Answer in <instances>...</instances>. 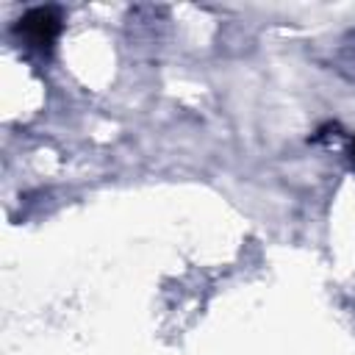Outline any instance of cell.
I'll use <instances>...</instances> for the list:
<instances>
[{
	"label": "cell",
	"mask_w": 355,
	"mask_h": 355,
	"mask_svg": "<svg viewBox=\"0 0 355 355\" xmlns=\"http://www.w3.org/2000/svg\"><path fill=\"white\" fill-rule=\"evenodd\" d=\"M17 33L22 36V42L33 50H50L53 42L58 39L61 33V14L58 8L53 6H39V8H31L22 14L19 25H17Z\"/></svg>",
	"instance_id": "cell-1"
},
{
	"label": "cell",
	"mask_w": 355,
	"mask_h": 355,
	"mask_svg": "<svg viewBox=\"0 0 355 355\" xmlns=\"http://www.w3.org/2000/svg\"><path fill=\"white\" fill-rule=\"evenodd\" d=\"M349 158H352V164H355V141H352V147H349Z\"/></svg>",
	"instance_id": "cell-2"
}]
</instances>
